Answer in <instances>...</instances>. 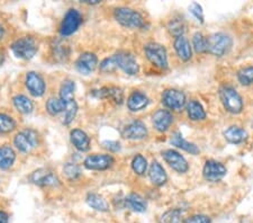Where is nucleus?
I'll return each instance as SVG.
<instances>
[{
    "label": "nucleus",
    "instance_id": "nucleus-1",
    "mask_svg": "<svg viewBox=\"0 0 253 223\" xmlns=\"http://www.w3.org/2000/svg\"><path fill=\"white\" fill-rule=\"evenodd\" d=\"M232 38L224 33H215L207 37V52L215 56H223L232 48Z\"/></svg>",
    "mask_w": 253,
    "mask_h": 223
},
{
    "label": "nucleus",
    "instance_id": "nucleus-2",
    "mask_svg": "<svg viewBox=\"0 0 253 223\" xmlns=\"http://www.w3.org/2000/svg\"><path fill=\"white\" fill-rule=\"evenodd\" d=\"M220 97L225 110L232 114H239L243 110V101L234 88L224 86L220 89Z\"/></svg>",
    "mask_w": 253,
    "mask_h": 223
},
{
    "label": "nucleus",
    "instance_id": "nucleus-3",
    "mask_svg": "<svg viewBox=\"0 0 253 223\" xmlns=\"http://www.w3.org/2000/svg\"><path fill=\"white\" fill-rule=\"evenodd\" d=\"M114 16L121 25L128 28H144V19L137 11L131 8H121L115 9Z\"/></svg>",
    "mask_w": 253,
    "mask_h": 223
},
{
    "label": "nucleus",
    "instance_id": "nucleus-4",
    "mask_svg": "<svg viewBox=\"0 0 253 223\" xmlns=\"http://www.w3.org/2000/svg\"><path fill=\"white\" fill-rule=\"evenodd\" d=\"M145 56L149 59V61L155 67L160 69H167L168 68V59H167V51L162 45L159 43H149L144 47Z\"/></svg>",
    "mask_w": 253,
    "mask_h": 223
},
{
    "label": "nucleus",
    "instance_id": "nucleus-5",
    "mask_svg": "<svg viewBox=\"0 0 253 223\" xmlns=\"http://www.w3.org/2000/svg\"><path fill=\"white\" fill-rule=\"evenodd\" d=\"M14 55L19 59H32L37 52V44L32 37H22L11 45Z\"/></svg>",
    "mask_w": 253,
    "mask_h": 223
},
{
    "label": "nucleus",
    "instance_id": "nucleus-6",
    "mask_svg": "<svg viewBox=\"0 0 253 223\" xmlns=\"http://www.w3.org/2000/svg\"><path fill=\"white\" fill-rule=\"evenodd\" d=\"M82 18L81 15L76 9H69L68 13L64 16V19L61 25L60 33L62 36H69L74 34L76 29L79 28L80 24H81Z\"/></svg>",
    "mask_w": 253,
    "mask_h": 223
},
{
    "label": "nucleus",
    "instance_id": "nucleus-7",
    "mask_svg": "<svg viewBox=\"0 0 253 223\" xmlns=\"http://www.w3.org/2000/svg\"><path fill=\"white\" fill-rule=\"evenodd\" d=\"M163 105L172 111H180L186 105V96L177 89H167L162 94Z\"/></svg>",
    "mask_w": 253,
    "mask_h": 223
},
{
    "label": "nucleus",
    "instance_id": "nucleus-8",
    "mask_svg": "<svg viewBox=\"0 0 253 223\" xmlns=\"http://www.w3.org/2000/svg\"><path fill=\"white\" fill-rule=\"evenodd\" d=\"M30 182L38 186L56 187L60 185V180L54 172L45 168L37 169V170L34 171L33 174L30 175Z\"/></svg>",
    "mask_w": 253,
    "mask_h": 223
},
{
    "label": "nucleus",
    "instance_id": "nucleus-9",
    "mask_svg": "<svg viewBox=\"0 0 253 223\" xmlns=\"http://www.w3.org/2000/svg\"><path fill=\"white\" fill-rule=\"evenodd\" d=\"M14 142L19 151L27 153L37 145V134L33 130H25L15 137Z\"/></svg>",
    "mask_w": 253,
    "mask_h": 223
},
{
    "label": "nucleus",
    "instance_id": "nucleus-10",
    "mask_svg": "<svg viewBox=\"0 0 253 223\" xmlns=\"http://www.w3.org/2000/svg\"><path fill=\"white\" fill-rule=\"evenodd\" d=\"M113 56L117 68H121L125 74L134 76L139 72V64L132 55L126 52H118Z\"/></svg>",
    "mask_w": 253,
    "mask_h": 223
},
{
    "label": "nucleus",
    "instance_id": "nucleus-11",
    "mask_svg": "<svg viewBox=\"0 0 253 223\" xmlns=\"http://www.w3.org/2000/svg\"><path fill=\"white\" fill-rule=\"evenodd\" d=\"M202 175H204V178L208 180V182H220L226 175V168L224 167V165L217 163L215 160H208L206 161Z\"/></svg>",
    "mask_w": 253,
    "mask_h": 223
},
{
    "label": "nucleus",
    "instance_id": "nucleus-12",
    "mask_svg": "<svg viewBox=\"0 0 253 223\" xmlns=\"http://www.w3.org/2000/svg\"><path fill=\"white\" fill-rule=\"evenodd\" d=\"M114 158L109 155H94L87 157L84 167L91 170H106L113 166Z\"/></svg>",
    "mask_w": 253,
    "mask_h": 223
},
{
    "label": "nucleus",
    "instance_id": "nucleus-13",
    "mask_svg": "<svg viewBox=\"0 0 253 223\" xmlns=\"http://www.w3.org/2000/svg\"><path fill=\"white\" fill-rule=\"evenodd\" d=\"M162 156L169 166L177 172H180V174L186 172L188 168H189L186 159L179 152L175 151V150H167V151L162 153Z\"/></svg>",
    "mask_w": 253,
    "mask_h": 223
},
{
    "label": "nucleus",
    "instance_id": "nucleus-14",
    "mask_svg": "<svg viewBox=\"0 0 253 223\" xmlns=\"http://www.w3.org/2000/svg\"><path fill=\"white\" fill-rule=\"evenodd\" d=\"M97 56L94 53L86 52L82 53L81 56L78 57L76 62V68L78 70L79 74L81 75H90L93 72L96 67H97Z\"/></svg>",
    "mask_w": 253,
    "mask_h": 223
},
{
    "label": "nucleus",
    "instance_id": "nucleus-15",
    "mask_svg": "<svg viewBox=\"0 0 253 223\" xmlns=\"http://www.w3.org/2000/svg\"><path fill=\"white\" fill-rule=\"evenodd\" d=\"M26 87L30 94L35 97H41L45 93V83L36 72L30 71L26 75Z\"/></svg>",
    "mask_w": 253,
    "mask_h": 223
},
{
    "label": "nucleus",
    "instance_id": "nucleus-16",
    "mask_svg": "<svg viewBox=\"0 0 253 223\" xmlns=\"http://www.w3.org/2000/svg\"><path fill=\"white\" fill-rule=\"evenodd\" d=\"M148 136V129L143 122L134 121L123 131V137L129 140H141Z\"/></svg>",
    "mask_w": 253,
    "mask_h": 223
},
{
    "label": "nucleus",
    "instance_id": "nucleus-17",
    "mask_svg": "<svg viewBox=\"0 0 253 223\" xmlns=\"http://www.w3.org/2000/svg\"><path fill=\"white\" fill-rule=\"evenodd\" d=\"M172 122L174 116L168 110H159L153 114V125L160 132H166L171 126Z\"/></svg>",
    "mask_w": 253,
    "mask_h": 223
},
{
    "label": "nucleus",
    "instance_id": "nucleus-18",
    "mask_svg": "<svg viewBox=\"0 0 253 223\" xmlns=\"http://www.w3.org/2000/svg\"><path fill=\"white\" fill-rule=\"evenodd\" d=\"M71 142L75 145L76 149H78L79 151H88L90 148V139L87 136L86 132H83L82 130L75 129L71 131L70 133Z\"/></svg>",
    "mask_w": 253,
    "mask_h": 223
},
{
    "label": "nucleus",
    "instance_id": "nucleus-19",
    "mask_svg": "<svg viewBox=\"0 0 253 223\" xmlns=\"http://www.w3.org/2000/svg\"><path fill=\"white\" fill-rule=\"evenodd\" d=\"M149 177H150L151 182L155 186H162L167 183V174L164 171L163 167L158 163V161H153L149 169Z\"/></svg>",
    "mask_w": 253,
    "mask_h": 223
},
{
    "label": "nucleus",
    "instance_id": "nucleus-20",
    "mask_svg": "<svg viewBox=\"0 0 253 223\" xmlns=\"http://www.w3.org/2000/svg\"><path fill=\"white\" fill-rule=\"evenodd\" d=\"M96 94H97L98 97L110 99L117 105H121L124 101V94H123L121 88L118 87H103L101 89L96 91Z\"/></svg>",
    "mask_w": 253,
    "mask_h": 223
},
{
    "label": "nucleus",
    "instance_id": "nucleus-21",
    "mask_svg": "<svg viewBox=\"0 0 253 223\" xmlns=\"http://www.w3.org/2000/svg\"><path fill=\"white\" fill-rule=\"evenodd\" d=\"M175 50L178 56L182 61H188L191 57V47L189 41L185 36L176 37L175 40Z\"/></svg>",
    "mask_w": 253,
    "mask_h": 223
},
{
    "label": "nucleus",
    "instance_id": "nucleus-22",
    "mask_svg": "<svg viewBox=\"0 0 253 223\" xmlns=\"http://www.w3.org/2000/svg\"><path fill=\"white\" fill-rule=\"evenodd\" d=\"M149 99L147 96L141 91H134V93L129 96L127 101L128 109L132 112H139L142 111L148 106Z\"/></svg>",
    "mask_w": 253,
    "mask_h": 223
},
{
    "label": "nucleus",
    "instance_id": "nucleus-23",
    "mask_svg": "<svg viewBox=\"0 0 253 223\" xmlns=\"http://www.w3.org/2000/svg\"><path fill=\"white\" fill-rule=\"evenodd\" d=\"M124 203L127 209L134 211V212L142 213L145 212V210H147V202L139 194H129L124 199Z\"/></svg>",
    "mask_w": 253,
    "mask_h": 223
},
{
    "label": "nucleus",
    "instance_id": "nucleus-24",
    "mask_svg": "<svg viewBox=\"0 0 253 223\" xmlns=\"http://www.w3.org/2000/svg\"><path fill=\"white\" fill-rule=\"evenodd\" d=\"M171 144L176 145V147L185 150V151L191 153V155H197L199 152V149L197 148V145H195L194 143H190V142L186 141L182 138V134L180 132H176L172 134L171 137Z\"/></svg>",
    "mask_w": 253,
    "mask_h": 223
},
{
    "label": "nucleus",
    "instance_id": "nucleus-25",
    "mask_svg": "<svg viewBox=\"0 0 253 223\" xmlns=\"http://www.w3.org/2000/svg\"><path fill=\"white\" fill-rule=\"evenodd\" d=\"M224 137H225V139L229 142V143L239 144L247 140L248 134L243 129L239 128V126H231V128H228L225 131Z\"/></svg>",
    "mask_w": 253,
    "mask_h": 223
},
{
    "label": "nucleus",
    "instance_id": "nucleus-26",
    "mask_svg": "<svg viewBox=\"0 0 253 223\" xmlns=\"http://www.w3.org/2000/svg\"><path fill=\"white\" fill-rule=\"evenodd\" d=\"M87 203L90 207H93L96 211H101V212H107L109 211V204L102 196L90 193L87 196Z\"/></svg>",
    "mask_w": 253,
    "mask_h": 223
},
{
    "label": "nucleus",
    "instance_id": "nucleus-27",
    "mask_svg": "<svg viewBox=\"0 0 253 223\" xmlns=\"http://www.w3.org/2000/svg\"><path fill=\"white\" fill-rule=\"evenodd\" d=\"M16 159L15 151L8 145L0 148V169H8Z\"/></svg>",
    "mask_w": 253,
    "mask_h": 223
},
{
    "label": "nucleus",
    "instance_id": "nucleus-28",
    "mask_svg": "<svg viewBox=\"0 0 253 223\" xmlns=\"http://www.w3.org/2000/svg\"><path fill=\"white\" fill-rule=\"evenodd\" d=\"M75 82H72V80H64L60 89V98L62 99L64 104L75 101Z\"/></svg>",
    "mask_w": 253,
    "mask_h": 223
},
{
    "label": "nucleus",
    "instance_id": "nucleus-29",
    "mask_svg": "<svg viewBox=\"0 0 253 223\" xmlns=\"http://www.w3.org/2000/svg\"><path fill=\"white\" fill-rule=\"evenodd\" d=\"M187 113L190 120L199 121L204 120L206 117V113L202 106L196 101H190L187 105Z\"/></svg>",
    "mask_w": 253,
    "mask_h": 223
},
{
    "label": "nucleus",
    "instance_id": "nucleus-30",
    "mask_svg": "<svg viewBox=\"0 0 253 223\" xmlns=\"http://www.w3.org/2000/svg\"><path fill=\"white\" fill-rule=\"evenodd\" d=\"M14 105L18 112H21L23 114H29L32 113L34 109L33 103L29 98L26 97L24 95H17L14 97Z\"/></svg>",
    "mask_w": 253,
    "mask_h": 223
},
{
    "label": "nucleus",
    "instance_id": "nucleus-31",
    "mask_svg": "<svg viewBox=\"0 0 253 223\" xmlns=\"http://www.w3.org/2000/svg\"><path fill=\"white\" fill-rule=\"evenodd\" d=\"M168 28L174 36H176V37L183 36V33H185V30H186L185 21H183L181 17L171 19V21L169 22Z\"/></svg>",
    "mask_w": 253,
    "mask_h": 223
},
{
    "label": "nucleus",
    "instance_id": "nucleus-32",
    "mask_svg": "<svg viewBox=\"0 0 253 223\" xmlns=\"http://www.w3.org/2000/svg\"><path fill=\"white\" fill-rule=\"evenodd\" d=\"M47 110L51 115H57L66 110V104L61 98L52 97L47 103Z\"/></svg>",
    "mask_w": 253,
    "mask_h": 223
},
{
    "label": "nucleus",
    "instance_id": "nucleus-33",
    "mask_svg": "<svg viewBox=\"0 0 253 223\" xmlns=\"http://www.w3.org/2000/svg\"><path fill=\"white\" fill-rule=\"evenodd\" d=\"M132 168H133V170L135 171L137 175H140V176L144 175L145 171H147V169H148L147 159H145L142 155H136L133 158Z\"/></svg>",
    "mask_w": 253,
    "mask_h": 223
},
{
    "label": "nucleus",
    "instance_id": "nucleus-34",
    "mask_svg": "<svg viewBox=\"0 0 253 223\" xmlns=\"http://www.w3.org/2000/svg\"><path fill=\"white\" fill-rule=\"evenodd\" d=\"M182 212L178 209L169 210L160 219V223H180Z\"/></svg>",
    "mask_w": 253,
    "mask_h": 223
},
{
    "label": "nucleus",
    "instance_id": "nucleus-35",
    "mask_svg": "<svg viewBox=\"0 0 253 223\" xmlns=\"http://www.w3.org/2000/svg\"><path fill=\"white\" fill-rule=\"evenodd\" d=\"M76 112H78V105H76V101H72L70 103L66 104V110H64V120H63L64 124L69 125L72 121L75 120Z\"/></svg>",
    "mask_w": 253,
    "mask_h": 223
},
{
    "label": "nucleus",
    "instance_id": "nucleus-36",
    "mask_svg": "<svg viewBox=\"0 0 253 223\" xmlns=\"http://www.w3.org/2000/svg\"><path fill=\"white\" fill-rule=\"evenodd\" d=\"M193 45L197 53L207 52V38H205L202 33H195L193 36Z\"/></svg>",
    "mask_w": 253,
    "mask_h": 223
},
{
    "label": "nucleus",
    "instance_id": "nucleus-37",
    "mask_svg": "<svg viewBox=\"0 0 253 223\" xmlns=\"http://www.w3.org/2000/svg\"><path fill=\"white\" fill-rule=\"evenodd\" d=\"M15 121L6 114H0V133H9L15 129Z\"/></svg>",
    "mask_w": 253,
    "mask_h": 223
},
{
    "label": "nucleus",
    "instance_id": "nucleus-38",
    "mask_svg": "<svg viewBox=\"0 0 253 223\" xmlns=\"http://www.w3.org/2000/svg\"><path fill=\"white\" fill-rule=\"evenodd\" d=\"M237 78H239V82L245 84V86H249V84H253V67H248L244 69H241L237 74Z\"/></svg>",
    "mask_w": 253,
    "mask_h": 223
},
{
    "label": "nucleus",
    "instance_id": "nucleus-39",
    "mask_svg": "<svg viewBox=\"0 0 253 223\" xmlns=\"http://www.w3.org/2000/svg\"><path fill=\"white\" fill-rule=\"evenodd\" d=\"M53 55L57 61H66L69 56V48L63 44H56L53 47Z\"/></svg>",
    "mask_w": 253,
    "mask_h": 223
},
{
    "label": "nucleus",
    "instance_id": "nucleus-40",
    "mask_svg": "<svg viewBox=\"0 0 253 223\" xmlns=\"http://www.w3.org/2000/svg\"><path fill=\"white\" fill-rule=\"evenodd\" d=\"M63 171L69 179H76L81 175V170L76 164H67L63 168Z\"/></svg>",
    "mask_w": 253,
    "mask_h": 223
},
{
    "label": "nucleus",
    "instance_id": "nucleus-41",
    "mask_svg": "<svg viewBox=\"0 0 253 223\" xmlns=\"http://www.w3.org/2000/svg\"><path fill=\"white\" fill-rule=\"evenodd\" d=\"M117 69L116 62H115L114 56L110 57H106L105 60L101 61V70L103 72H112L115 71Z\"/></svg>",
    "mask_w": 253,
    "mask_h": 223
},
{
    "label": "nucleus",
    "instance_id": "nucleus-42",
    "mask_svg": "<svg viewBox=\"0 0 253 223\" xmlns=\"http://www.w3.org/2000/svg\"><path fill=\"white\" fill-rule=\"evenodd\" d=\"M189 10H190V13L197 18L198 22L204 23V13H202V8L199 3H197V2L191 3V5L189 6Z\"/></svg>",
    "mask_w": 253,
    "mask_h": 223
},
{
    "label": "nucleus",
    "instance_id": "nucleus-43",
    "mask_svg": "<svg viewBox=\"0 0 253 223\" xmlns=\"http://www.w3.org/2000/svg\"><path fill=\"white\" fill-rule=\"evenodd\" d=\"M185 223H210V219L206 215H194V217L188 218Z\"/></svg>",
    "mask_w": 253,
    "mask_h": 223
},
{
    "label": "nucleus",
    "instance_id": "nucleus-44",
    "mask_svg": "<svg viewBox=\"0 0 253 223\" xmlns=\"http://www.w3.org/2000/svg\"><path fill=\"white\" fill-rule=\"evenodd\" d=\"M103 148H106L107 150L112 152H117L121 150V144L116 141H103L102 142Z\"/></svg>",
    "mask_w": 253,
    "mask_h": 223
},
{
    "label": "nucleus",
    "instance_id": "nucleus-45",
    "mask_svg": "<svg viewBox=\"0 0 253 223\" xmlns=\"http://www.w3.org/2000/svg\"><path fill=\"white\" fill-rule=\"evenodd\" d=\"M0 223H8V215L0 211Z\"/></svg>",
    "mask_w": 253,
    "mask_h": 223
},
{
    "label": "nucleus",
    "instance_id": "nucleus-46",
    "mask_svg": "<svg viewBox=\"0 0 253 223\" xmlns=\"http://www.w3.org/2000/svg\"><path fill=\"white\" fill-rule=\"evenodd\" d=\"M2 36H3V28L0 26V40H1Z\"/></svg>",
    "mask_w": 253,
    "mask_h": 223
}]
</instances>
